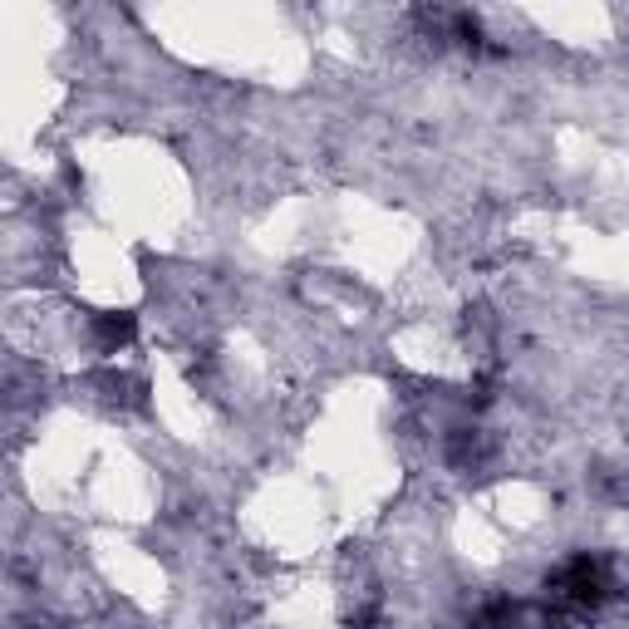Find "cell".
Returning a JSON list of instances; mask_svg holds the SVG:
<instances>
[{
    "label": "cell",
    "mask_w": 629,
    "mask_h": 629,
    "mask_svg": "<svg viewBox=\"0 0 629 629\" xmlns=\"http://www.w3.org/2000/svg\"><path fill=\"white\" fill-rule=\"evenodd\" d=\"M546 590L560 610H600L605 600L615 595V576H610V560L600 556H570L560 570L546 576Z\"/></svg>",
    "instance_id": "obj_1"
},
{
    "label": "cell",
    "mask_w": 629,
    "mask_h": 629,
    "mask_svg": "<svg viewBox=\"0 0 629 629\" xmlns=\"http://www.w3.org/2000/svg\"><path fill=\"white\" fill-rule=\"evenodd\" d=\"M133 329H139V319L133 315H94L89 319V335H94V349L99 354H119L133 345Z\"/></svg>",
    "instance_id": "obj_2"
},
{
    "label": "cell",
    "mask_w": 629,
    "mask_h": 629,
    "mask_svg": "<svg viewBox=\"0 0 629 629\" xmlns=\"http://www.w3.org/2000/svg\"><path fill=\"white\" fill-rule=\"evenodd\" d=\"M483 457H487V438H483L477 428H453V433H448V463H453V467L473 473Z\"/></svg>",
    "instance_id": "obj_3"
},
{
    "label": "cell",
    "mask_w": 629,
    "mask_h": 629,
    "mask_svg": "<svg viewBox=\"0 0 629 629\" xmlns=\"http://www.w3.org/2000/svg\"><path fill=\"white\" fill-rule=\"evenodd\" d=\"M99 388H104L109 404H123V408H143V379H133V374H99Z\"/></svg>",
    "instance_id": "obj_4"
},
{
    "label": "cell",
    "mask_w": 629,
    "mask_h": 629,
    "mask_svg": "<svg viewBox=\"0 0 629 629\" xmlns=\"http://www.w3.org/2000/svg\"><path fill=\"white\" fill-rule=\"evenodd\" d=\"M26 629H60V625H54V620H30Z\"/></svg>",
    "instance_id": "obj_5"
}]
</instances>
